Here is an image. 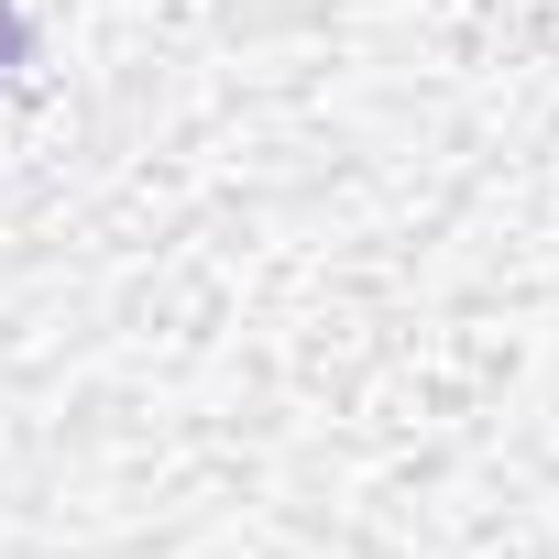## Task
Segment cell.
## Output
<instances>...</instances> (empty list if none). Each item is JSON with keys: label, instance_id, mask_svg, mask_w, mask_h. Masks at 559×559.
I'll list each match as a JSON object with an SVG mask.
<instances>
[{"label": "cell", "instance_id": "6da1fadb", "mask_svg": "<svg viewBox=\"0 0 559 559\" xmlns=\"http://www.w3.org/2000/svg\"><path fill=\"white\" fill-rule=\"evenodd\" d=\"M0 67H23V12L0 0Z\"/></svg>", "mask_w": 559, "mask_h": 559}]
</instances>
